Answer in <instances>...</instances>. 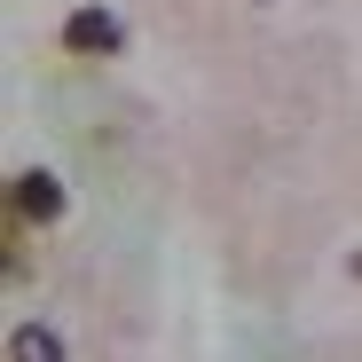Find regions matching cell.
<instances>
[{
    "label": "cell",
    "instance_id": "cell-1",
    "mask_svg": "<svg viewBox=\"0 0 362 362\" xmlns=\"http://www.w3.org/2000/svg\"><path fill=\"white\" fill-rule=\"evenodd\" d=\"M64 47L71 55H118L127 47V24H118L110 8H71L64 16Z\"/></svg>",
    "mask_w": 362,
    "mask_h": 362
},
{
    "label": "cell",
    "instance_id": "cell-2",
    "mask_svg": "<svg viewBox=\"0 0 362 362\" xmlns=\"http://www.w3.org/2000/svg\"><path fill=\"white\" fill-rule=\"evenodd\" d=\"M16 213L24 221H55L64 213V181L55 173H16Z\"/></svg>",
    "mask_w": 362,
    "mask_h": 362
},
{
    "label": "cell",
    "instance_id": "cell-3",
    "mask_svg": "<svg viewBox=\"0 0 362 362\" xmlns=\"http://www.w3.org/2000/svg\"><path fill=\"white\" fill-rule=\"evenodd\" d=\"M16 362H64V339L47 323H32V331H16Z\"/></svg>",
    "mask_w": 362,
    "mask_h": 362
}]
</instances>
